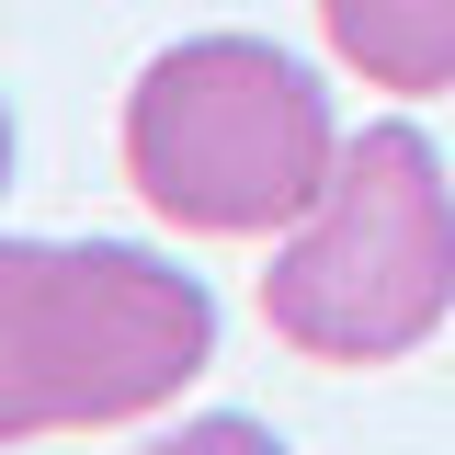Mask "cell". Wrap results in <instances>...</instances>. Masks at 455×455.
Listing matches in <instances>:
<instances>
[{"label": "cell", "mask_w": 455, "mask_h": 455, "mask_svg": "<svg viewBox=\"0 0 455 455\" xmlns=\"http://www.w3.org/2000/svg\"><path fill=\"white\" fill-rule=\"evenodd\" d=\"M217 364V296L148 239H0V444L148 421Z\"/></svg>", "instance_id": "6da1fadb"}, {"label": "cell", "mask_w": 455, "mask_h": 455, "mask_svg": "<svg viewBox=\"0 0 455 455\" xmlns=\"http://www.w3.org/2000/svg\"><path fill=\"white\" fill-rule=\"evenodd\" d=\"M341 125L274 35H182L125 92V182L194 239H284L331 194Z\"/></svg>", "instance_id": "7a4b0ae2"}, {"label": "cell", "mask_w": 455, "mask_h": 455, "mask_svg": "<svg viewBox=\"0 0 455 455\" xmlns=\"http://www.w3.org/2000/svg\"><path fill=\"white\" fill-rule=\"evenodd\" d=\"M262 319L307 364H398L455 319V182L421 125L341 137L331 194L274 239Z\"/></svg>", "instance_id": "3957f363"}, {"label": "cell", "mask_w": 455, "mask_h": 455, "mask_svg": "<svg viewBox=\"0 0 455 455\" xmlns=\"http://www.w3.org/2000/svg\"><path fill=\"white\" fill-rule=\"evenodd\" d=\"M331 57L376 92H455V0H319Z\"/></svg>", "instance_id": "277c9868"}, {"label": "cell", "mask_w": 455, "mask_h": 455, "mask_svg": "<svg viewBox=\"0 0 455 455\" xmlns=\"http://www.w3.org/2000/svg\"><path fill=\"white\" fill-rule=\"evenodd\" d=\"M137 455H284L274 421H251V410H205V421H182V433H160V444Z\"/></svg>", "instance_id": "5b68a950"}, {"label": "cell", "mask_w": 455, "mask_h": 455, "mask_svg": "<svg viewBox=\"0 0 455 455\" xmlns=\"http://www.w3.org/2000/svg\"><path fill=\"white\" fill-rule=\"evenodd\" d=\"M0 194H12V103H0Z\"/></svg>", "instance_id": "8992f818"}]
</instances>
